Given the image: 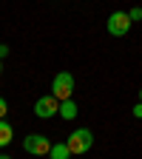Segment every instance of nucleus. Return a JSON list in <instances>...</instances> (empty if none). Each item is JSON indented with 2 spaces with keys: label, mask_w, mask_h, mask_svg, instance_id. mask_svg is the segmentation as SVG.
Wrapping results in <instances>:
<instances>
[{
  "label": "nucleus",
  "mask_w": 142,
  "mask_h": 159,
  "mask_svg": "<svg viewBox=\"0 0 142 159\" xmlns=\"http://www.w3.org/2000/svg\"><path fill=\"white\" fill-rule=\"evenodd\" d=\"M66 145H68L71 156H77V153H88V151H91V145H94V134H91L88 128H77L74 134H68Z\"/></svg>",
  "instance_id": "nucleus-1"
},
{
  "label": "nucleus",
  "mask_w": 142,
  "mask_h": 159,
  "mask_svg": "<svg viewBox=\"0 0 142 159\" xmlns=\"http://www.w3.org/2000/svg\"><path fill=\"white\" fill-rule=\"evenodd\" d=\"M51 94L63 102V99H71L74 97V74L68 71H57L54 74V83H51Z\"/></svg>",
  "instance_id": "nucleus-2"
},
{
  "label": "nucleus",
  "mask_w": 142,
  "mask_h": 159,
  "mask_svg": "<svg viewBox=\"0 0 142 159\" xmlns=\"http://www.w3.org/2000/svg\"><path fill=\"white\" fill-rule=\"evenodd\" d=\"M51 145H54V142H48L46 134H29V136L23 139V151L31 153V156H48V153H51Z\"/></svg>",
  "instance_id": "nucleus-3"
},
{
  "label": "nucleus",
  "mask_w": 142,
  "mask_h": 159,
  "mask_svg": "<svg viewBox=\"0 0 142 159\" xmlns=\"http://www.w3.org/2000/svg\"><path fill=\"white\" fill-rule=\"evenodd\" d=\"M131 17H128V11H111L108 14V20H105V29H108V34H114V37H125L128 31H131Z\"/></svg>",
  "instance_id": "nucleus-4"
},
{
  "label": "nucleus",
  "mask_w": 142,
  "mask_h": 159,
  "mask_svg": "<svg viewBox=\"0 0 142 159\" xmlns=\"http://www.w3.org/2000/svg\"><path fill=\"white\" fill-rule=\"evenodd\" d=\"M34 114H37L40 119H48V116L60 114V99H57L54 94H46V97H40L37 102H34Z\"/></svg>",
  "instance_id": "nucleus-5"
},
{
  "label": "nucleus",
  "mask_w": 142,
  "mask_h": 159,
  "mask_svg": "<svg viewBox=\"0 0 142 159\" xmlns=\"http://www.w3.org/2000/svg\"><path fill=\"white\" fill-rule=\"evenodd\" d=\"M60 116H63V119H74V116H77V102H74V97L60 102Z\"/></svg>",
  "instance_id": "nucleus-6"
},
{
  "label": "nucleus",
  "mask_w": 142,
  "mask_h": 159,
  "mask_svg": "<svg viewBox=\"0 0 142 159\" xmlns=\"http://www.w3.org/2000/svg\"><path fill=\"white\" fill-rule=\"evenodd\" d=\"M14 139V131H11V125L6 122V119H0V148H6L9 142Z\"/></svg>",
  "instance_id": "nucleus-7"
},
{
  "label": "nucleus",
  "mask_w": 142,
  "mask_h": 159,
  "mask_svg": "<svg viewBox=\"0 0 142 159\" xmlns=\"http://www.w3.org/2000/svg\"><path fill=\"white\" fill-rule=\"evenodd\" d=\"M48 156H51V159H71V151H68V145H66V142H54Z\"/></svg>",
  "instance_id": "nucleus-8"
},
{
  "label": "nucleus",
  "mask_w": 142,
  "mask_h": 159,
  "mask_svg": "<svg viewBox=\"0 0 142 159\" xmlns=\"http://www.w3.org/2000/svg\"><path fill=\"white\" fill-rule=\"evenodd\" d=\"M128 17H131V23H139V20H142V9L136 6V9H131L128 11Z\"/></svg>",
  "instance_id": "nucleus-9"
},
{
  "label": "nucleus",
  "mask_w": 142,
  "mask_h": 159,
  "mask_svg": "<svg viewBox=\"0 0 142 159\" xmlns=\"http://www.w3.org/2000/svg\"><path fill=\"white\" fill-rule=\"evenodd\" d=\"M6 114H9V102L0 97V119H6Z\"/></svg>",
  "instance_id": "nucleus-10"
},
{
  "label": "nucleus",
  "mask_w": 142,
  "mask_h": 159,
  "mask_svg": "<svg viewBox=\"0 0 142 159\" xmlns=\"http://www.w3.org/2000/svg\"><path fill=\"white\" fill-rule=\"evenodd\" d=\"M134 116H136V119H142V102H136V105H134Z\"/></svg>",
  "instance_id": "nucleus-11"
},
{
  "label": "nucleus",
  "mask_w": 142,
  "mask_h": 159,
  "mask_svg": "<svg viewBox=\"0 0 142 159\" xmlns=\"http://www.w3.org/2000/svg\"><path fill=\"white\" fill-rule=\"evenodd\" d=\"M3 57H9V46H6V43H0V60H3Z\"/></svg>",
  "instance_id": "nucleus-12"
},
{
  "label": "nucleus",
  "mask_w": 142,
  "mask_h": 159,
  "mask_svg": "<svg viewBox=\"0 0 142 159\" xmlns=\"http://www.w3.org/2000/svg\"><path fill=\"white\" fill-rule=\"evenodd\" d=\"M0 159H11V156H9V153H0Z\"/></svg>",
  "instance_id": "nucleus-13"
},
{
  "label": "nucleus",
  "mask_w": 142,
  "mask_h": 159,
  "mask_svg": "<svg viewBox=\"0 0 142 159\" xmlns=\"http://www.w3.org/2000/svg\"><path fill=\"white\" fill-rule=\"evenodd\" d=\"M0 74H3V60H0Z\"/></svg>",
  "instance_id": "nucleus-14"
},
{
  "label": "nucleus",
  "mask_w": 142,
  "mask_h": 159,
  "mask_svg": "<svg viewBox=\"0 0 142 159\" xmlns=\"http://www.w3.org/2000/svg\"><path fill=\"white\" fill-rule=\"evenodd\" d=\"M139 102H142V91H139Z\"/></svg>",
  "instance_id": "nucleus-15"
}]
</instances>
